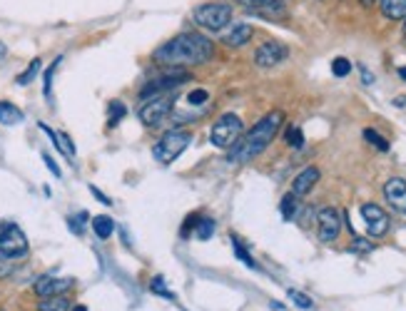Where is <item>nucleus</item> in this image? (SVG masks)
I'll return each mask as SVG.
<instances>
[{
	"mask_svg": "<svg viewBox=\"0 0 406 311\" xmlns=\"http://www.w3.org/2000/svg\"><path fill=\"white\" fill-rule=\"evenodd\" d=\"M212 55L214 45L209 38H204L199 33H180L155 50V60L159 65L182 67V65H202V62L212 60Z\"/></svg>",
	"mask_w": 406,
	"mask_h": 311,
	"instance_id": "nucleus-1",
	"label": "nucleus"
},
{
	"mask_svg": "<svg viewBox=\"0 0 406 311\" xmlns=\"http://www.w3.org/2000/svg\"><path fill=\"white\" fill-rule=\"evenodd\" d=\"M282 122H284V112H280V110H272L269 115H264L247 135H242L230 147V162L244 164V162H252L254 157H259V154L272 145V140H275L277 132H280Z\"/></svg>",
	"mask_w": 406,
	"mask_h": 311,
	"instance_id": "nucleus-2",
	"label": "nucleus"
},
{
	"mask_svg": "<svg viewBox=\"0 0 406 311\" xmlns=\"http://www.w3.org/2000/svg\"><path fill=\"white\" fill-rule=\"evenodd\" d=\"M232 20V6L230 3H204V6L192 11V22L207 33H220Z\"/></svg>",
	"mask_w": 406,
	"mask_h": 311,
	"instance_id": "nucleus-3",
	"label": "nucleus"
},
{
	"mask_svg": "<svg viewBox=\"0 0 406 311\" xmlns=\"http://www.w3.org/2000/svg\"><path fill=\"white\" fill-rule=\"evenodd\" d=\"M192 143V135L187 130H170L162 140H157V145L152 147V157L159 164H170L185 152Z\"/></svg>",
	"mask_w": 406,
	"mask_h": 311,
	"instance_id": "nucleus-4",
	"label": "nucleus"
},
{
	"mask_svg": "<svg viewBox=\"0 0 406 311\" xmlns=\"http://www.w3.org/2000/svg\"><path fill=\"white\" fill-rule=\"evenodd\" d=\"M0 254L11 259L28 254V237L11 219H0Z\"/></svg>",
	"mask_w": 406,
	"mask_h": 311,
	"instance_id": "nucleus-5",
	"label": "nucleus"
},
{
	"mask_svg": "<svg viewBox=\"0 0 406 311\" xmlns=\"http://www.w3.org/2000/svg\"><path fill=\"white\" fill-rule=\"evenodd\" d=\"M242 135H244L242 120L237 115H232V112H227V115H222L220 120L212 125V130H209V143L220 150H230Z\"/></svg>",
	"mask_w": 406,
	"mask_h": 311,
	"instance_id": "nucleus-6",
	"label": "nucleus"
},
{
	"mask_svg": "<svg viewBox=\"0 0 406 311\" xmlns=\"http://www.w3.org/2000/svg\"><path fill=\"white\" fill-rule=\"evenodd\" d=\"M172 107H175V100L167 98V95H162V98H152L148 100V102L140 107V120H143L145 127H157L162 125V122L167 120V115L172 112Z\"/></svg>",
	"mask_w": 406,
	"mask_h": 311,
	"instance_id": "nucleus-7",
	"label": "nucleus"
},
{
	"mask_svg": "<svg viewBox=\"0 0 406 311\" xmlns=\"http://www.w3.org/2000/svg\"><path fill=\"white\" fill-rule=\"evenodd\" d=\"M287 45H282L280 40H267L254 50V65L257 67H277L280 62L287 60Z\"/></svg>",
	"mask_w": 406,
	"mask_h": 311,
	"instance_id": "nucleus-8",
	"label": "nucleus"
},
{
	"mask_svg": "<svg viewBox=\"0 0 406 311\" xmlns=\"http://www.w3.org/2000/svg\"><path fill=\"white\" fill-rule=\"evenodd\" d=\"M317 232H319V239L322 241H334L336 237H339V232H341V214H339V209H334V207H324V209H319V214H317Z\"/></svg>",
	"mask_w": 406,
	"mask_h": 311,
	"instance_id": "nucleus-9",
	"label": "nucleus"
},
{
	"mask_svg": "<svg viewBox=\"0 0 406 311\" xmlns=\"http://www.w3.org/2000/svg\"><path fill=\"white\" fill-rule=\"evenodd\" d=\"M187 80H190V75H187L185 70H172V72H167V75L157 77V80H150L148 85L143 88V93H140V98L148 100L150 95H152V98H157L159 93H167V90L180 88L182 82H187Z\"/></svg>",
	"mask_w": 406,
	"mask_h": 311,
	"instance_id": "nucleus-10",
	"label": "nucleus"
},
{
	"mask_svg": "<svg viewBox=\"0 0 406 311\" xmlns=\"http://www.w3.org/2000/svg\"><path fill=\"white\" fill-rule=\"evenodd\" d=\"M362 219L367 224L369 237H384L389 232V214L374 202L362 204Z\"/></svg>",
	"mask_w": 406,
	"mask_h": 311,
	"instance_id": "nucleus-11",
	"label": "nucleus"
},
{
	"mask_svg": "<svg viewBox=\"0 0 406 311\" xmlns=\"http://www.w3.org/2000/svg\"><path fill=\"white\" fill-rule=\"evenodd\" d=\"M75 286V279L70 277H53V274H45V277H40L38 282H35V294L40 296V299H45V296H58V294H67V291Z\"/></svg>",
	"mask_w": 406,
	"mask_h": 311,
	"instance_id": "nucleus-12",
	"label": "nucleus"
},
{
	"mask_svg": "<svg viewBox=\"0 0 406 311\" xmlns=\"http://www.w3.org/2000/svg\"><path fill=\"white\" fill-rule=\"evenodd\" d=\"M384 197L396 212L406 214V180L404 177H391V180L384 185Z\"/></svg>",
	"mask_w": 406,
	"mask_h": 311,
	"instance_id": "nucleus-13",
	"label": "nucleus"
},
{
	"mask_svg": "<svg viewBox=\"0 0 406 311\" xmlns=\"http://www.w3.org/2000/svg\"><path fill=\"white\" fill-rule=\"evenodd\" d=\"M319 182V169L317 167H307L304 172L296 175V180L292 182V194L294 197H304L312 192V187Z\"/></svg>",
	"mask_w": 406,
	"mask_h": 311,
	"instance_id": "nucleus-14",
	"label": "nucleus"
},
{
	"mask_svg": "<svg viewBox=\"0 0 406 311\" xmlns=\"http://www.w3.org/2000/svg\"><path fill=\"white\" fill-rule=\"evenodd\" d=\"M252 35H254L252 25H247V22H240V25L232 27L230 33H227L222 40H225L227 48H242V45H247L249 40H252Z\"/></svg>",
	"mask_w": 406,
	"mask_h": 311,
	"instance_id": "nucleus-15",
	"label": "nucleus"
},
{
	"mask_svg": "<svg viewBox=\"0 0 406 311\" xmlns=\"http://www.w3.org/2000/svg\"><path fill=\"white\" fill-rule=\"evenodd\" d=\"M40 130H43L45 135H48L50 140H53V145H55V147L60 150V152L65 154V157H70V162H72V157H75V145L70 143V137H67V135H63V132L50 130L48 125H43V122H40Z\"/></svg>",
	"mask_w": 406,
	"mask_h": 311,
	"instance_id": "nucleus-16",
	"label": "nucleus"
},
{
	"mask_svg": "<svg viewBox=\"0 0 406 311\" xmlns=\"http://www.w3.org/2000/svg\"><path fill=\"white\" fill-rule=\"evenodd\" d=\"M22 120H25V115H22V110L18 105L8 102V100H0V125L13 127L20 125Z\"/></svg>",
	"mask_w": 406,
	"mask_h": 311,
	"instance_id": "nucleus-17",
	"label": "nucleus"
},
{
	"mask_svg": "<svg viewBox=\"0 0 406 311\" xmlns=\"http://www.w3.org/2000/svg\"><path fill=\"white\" fill-rule=\"evenodd\" d=\"M379 8L389 20H406V0H379Z\"/></svg>",
	"mask_w": 406,
	"mask_h": 311,
	"instance_id": "nucleus-18",
	"label": "nucleus"
},
{
	"mask_svg": "<svg viewBox=\"0 0 406 311\" xmlns=\"http://www.w3.org/2000/svg\"><path fill=\"white\" fill-rule=\"evenodd\" d=\"M93 232L98 239H110L112 232H115V219L107 217V214H100V217H93Z\"/></svg>",
	"mask_w": 406,
	"mask_h": 311,
	"instance_id": "nucleus-19",
	"label": "nucleus"
},
{
	"mask_svg": "<svg viewBox=\"0 0 406 311\" xmlns=\"http://www.w3.org/2000/svg\"><path fill=\"white\" fill-rule=\"evenodd\" d=\"M70 299L65 294H58V296H45L40 299L38 311H70Z\"/></svg>",
	"mask_w": 406,
	"mask_h": 311,
	"instance_id": "nucleus-20",
	"label": "nucleus"
},
{
	"mask_svg": "<svg viewBox=\"0 0 406 311\" xmlns=\"http://www.w3.org/2000/svg\"><path fill=\"white\" fill-rule=\"evenodd\" d=\"M195 234H197L199 241L212 239V234H214V222H212V219H207V217L195 219Z\"/></svg>",
	"mask_w": 406,
	"mask_h": 311,
	"instance_id": "nucleus-21",
	"label": "nucleus"
},
{
	"mask_svg": "<svg viewBox=\"0 0 406 311\" xmlns=\"http://www.w3.org/2000/svg\"><path fill=\"white\" fill-rule=\"evenodd\" d=\"M280 209H282V217H284L287 222H292V219L296 217V209H299V199H296V197L289 192V194H284V197H282Z\"/></svg>",
	"mask_w": 406,
	"mask_h": 311,
	"instance_id": "nucleus-22",
	"label": "nucleus"
},
{
	"mask_svg": "<svg viewBox=\"0 0 406 311\" xmlns=\"http://www.w3.org/2000/svg\"><path fill=\"white\" fill-rule=\"evenodd\" d=\"M40 67H43V62H40L38 58H35V60L30 62V65L25 67V70H22L20 75H18V80H15V82H18V85H20V88H25V85H30V82L35 80V75H38V72H40Z\"/></svg>",
	"mask_w": 406,
	"mask_h": 311,
	"instance_id": "nucleus-23",
	"label": "nucleus"
},
{
	"mask_svg": "<svg viewBox=\"0 0 406 311\" xmlns=\"http://www.w3.org/2000/svg\"><path fill=\"white\" fill-rule=\"evenodd\" d=\"M60 62H63V58H55V62L45 70V77H43V95L48 100H53V77H55V70L60 67Z\"/></svg>",
	"mask_w": 406,
	"mask_h": 311,
	"instance_id": "nucleus-24",
	"label": "nucleus"
},
{
	"mask_svg": "<svg viewBox=\"0 0 406 311\" xmlns=\"http://www.w3.org/2000/svg\"><path fill=\"white\" fill-rule=\"evenodd\" d=\"M88 212H77V214H70L67 217V227H70V232H75V234H85V224H88Z\"/></svg>",
	"mask_w": 406,
	"mask_h": 311,
	"instance_id": "nucleus-25",
	"label": "nucleus"
},
{
	"mask_svg": "<svg viewBox=\"0 0 406 311\" xmlns=\"http://www.w3.org/2000/svg\"><path fill=\"white\" fill-rule=\"evenodd\" d=\"M232 249H235V254L237 257L242 259V264H244V267H249V269H257V262H254L252 257H249V251L244 249V246L240 244V239H237V237H232Z\"/></svg>",
	"mask_w": 406,
	"mask_h": 311,
	"instance_id": "nucleus-26",
	"label": "nucleus"
},
{
	"mask_svg": "<svg viewBox=\"0 0 406 311\" xmlns=\"http://www.w3.org/2000/svg\"><path fill=\"white\" fill-rule=\"evenodd\" d=\"M364 137H367V143L369 145H374L376 150H381V152H386L389 150V143H386L384 137L379 135V132H374V130H364Z\"/></svg>",
	"mask_w": 406,
	"mask_h": 311,
	"instance_id": "nucleus-27",
	"label": "nucleus"
},
{
	"mask_svg": "<svg viewBox=\"0 0 406 311\" xmlns=\"http://www.w3.org/2000/svg\"><path fill=\"white\" fill-rule=\"evenodd\" d=\"M247 6L259 8V11H277V8L284 6V0H244Z\"/></svg>",
	"mask_w": 406,
	"mask_h": 311,
	"instance_id": "nucleus-28",
	"label": "nucleus"
},
{
	"mask_svg": "<svg viewBox=\"0 0 406 311\" xmlns=\"http://www.w3.org/2000/svg\"><path fill=\"white\" fill-rule=\"evenodd\" d=\"M125 112H127L125 105H122L120 100H112V102H110V127H115L117 122L125 117Z\"/></svg>",
	"mask_w": 406,
	"mask_h": 311,
	"instance_id": "nucleus-29",
	"label": "nucleus"
},
{
	"mask_svg": "<svg viewBox=\"0 0 406 311\" xmlns=\"http://www.w3.org/2000/svg\"><path fill=\"white\" fill-rule=\"evenodd\" d=\"M287 145L294 150H299L304 145V135L299 127H289V130H287Z\"/></svg>",
	"mask_w": 406,
	"mask_h": 311,
	"instance_id": "nucleus-30",
	"label": "nucleus"
},
{
	"mask_svg": "<svg viewBox=\"0 0 406 311\" xmlns=\"http://www.w3.org/2000/svg\"><path fill=\"white\" fill-rule=\"evenodd\" d=\"M332 72L336 77H346L351 72V62L346 58H336V60H332Z\"/></svg>",
	"mask_w": 406,
	"mask_h": 311,
	"instance_id": "nucleus-31",
	"label": "nucleus"
},
{
	"mask_svg": "<svg viewBox=\"0 0 406 311\" xmlns=\"http://www.w3.org/2000/svg\"><path fill=\"white\" fill-rule=\"evenodd\" d=\"M289 299L294 301L299 309H314V301L309 299L307 294H302V291H296V289H289Z\"/></svg>",
	"mask_w": 406,
	"mask_h": 311,
	"instance_id": "nucleus-32",
	"label": "nucleus"
},
{
	"mask_svg": "<svg viewBox=\"0 0 406 311\" xmlns=\"http://www.w3.org/2000/svg\"><path fill=\"white\" fill-rule=\"evenodd\" d=\"M150 289H152L155 294H162V296H167V299H175V294L165 289V279H162V277H155L152 284H150Z\"/></svg>",
	"mask_w": 406,
	"mask_h": 311,
	"instance_id": "nucleus-33",
	"label": "nucleus"
},
{
	"mask_svg": "<svg viewBox=\"0 0 406 311\" xmlns=\"http://www.w3.org/2000/svg\"><path fill=\"white\" fill-rule=\"evenodd\" d=\"M207 98H209L207 90H192V93L187 95V102H190V105H204V102H207Z\"/></svg>",
	"mask_w": 406,
	"mask_h": 311,
	"instance_id": "nucleus-34",
	"label": "nucleus"
},
{
	"mask_svg": "<svg viewBox=\"0 0 406 311\" xmlns=\"http://www.w3.org/2000/svg\"><path fill=\"white\" fill-rule=\"evenodd\" d=\"M43 162H45V167H48L50 172H53V175H55V177H60V175H63V172H60V167H58V164H55V159L50 157L48 152H43Z\"/></svg>",
	"mask_w": 406,
	"mask_h": 311,
	"instance_id": "nucleus-35",
	"label": "nucleus"
},
{
	"mask_svg": "<svg viewBox=\"0 0 406 311\" xmlns=\"http://www.w3.org/2000/svg\"><path fill=\"white\" fill-rule=\"evenodd\" d=\"M90 192H93V194H95V197H98V202L107 204V207H110V204H112V199H110V197H105V194H103V192H100V190H98V187H93V185H90Z\"/></svg>",
	"mask_w": 406,
	"mask_h": 311,
	"instance_id": "nucleus-36",
	"label": "nucleus"
},
{
	"mask_svg": "<svg viewBox=\"0 0 406 311\" xmlns=\"http://www.w3.org/2000/svg\"><path fill=\"white\" fill-rule=\"evenodd\" d=\"M351 251H372V244H367V241L357 239L354 244H351Z\"/></svg>",
	"mask_w": 406,
	"mask_h": 311,
	"instance_id": "nucleus-37",
	"label": "nucleus"
},
{
	"mask_svg": "<svg viewBox=\"0 0 406 311\" xmlns=\"http://www.w3.org/2000/svg\"><path fill=\"white\" fill-rule=\"evenodd\" d=\"M359 70H362V82H364V85H374V75H372V72H369L364 65L359 67Z\"/></svg>",
	"mask_w": 406,
	"mask_h": 311,
	"instance_id": "nucleus-38",
	"label": "nucleus"
},
{
	"mask_svg": "<svg viewBox=\"0 0 406 311\" xmlns=\"http://www.w3.org/2000/svg\"><path fill=\"white\" fill-rule=\"evenodd\" d=\"M396 107H404V105H406V98H396Z\"/></svg>",
	"mask_w": 406,
	"mask_h": 311,
	"instance_id": "nucleus-39",
	"label": "nucleus"
},
{
	"mask_svg": "<svg viewBox=\"0 0 406 311\" xmlns=\"http://www.w3.org/2000/svg\"><path fill=\"white\" fill-rule=\"evenodd\" d=\"M70 311H88V306H83V304H77V306H72Z\"/></svg>",
	"mask_w": 406,
	"mask_h": 311,
	"instance_id": "nucleus-40",
	"label": "nucleus"
},
{
	"mask_svg": "<svg viewBox=\"0 0 406 311\" xmlns=\"http://www.w3.org/2000/svg\"><path fill=\"white\" fill-rule=\"evenodd\" d=\"M374 3H379V0H362V6H367V8L374 6Z\"/></svg>",
	"mask_w": 406,
	"mask_h": 311,
	"instance_id": "nucleus-41",
	"label": "nucleus"
},
{
	"mask_svg": "<svg viewBox=\"0 0 406 311\" xmlns=\"http://www.w3.org/2000/svg\"><path fill=\"white\" fill-rule=\"evenodd\" d=\"M399 77L401 80H406V67H399Z\"/></svg>",
	"mask_w": 406,
	"mask_h": 311,
	"instance_id": "nucleus-42",
	"label": "nucleus"
},
{
	"mask_svg": "<svg viewBox=\"0 0 406 311\" xmlns=\"http://www.w3.org/2000/svg\"><path fill=\"white\" fill-rule=\"evenodd\" d=\"M404 38H406V20H404Z\"/></svg>",
	"mask_w": 406,
	"mask_h": 311,
	"instance_id": "nucleus-43",
	"label": "nucleus"
}]
</instances>
